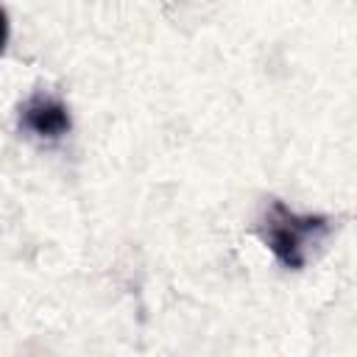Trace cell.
Segmentation results:
<instances>
[{
  "mask_svg": "<svg viewBox=\"0 0 357 357\" xmlns=\"http://www.w3.org/2000/svg\"><path fill=\"white\" fill-rule=\"evenodd\" d=\"M329 229H332V220L326 215H301L279 198H271L259 218L262 243L271 248L279 265L290 271H301L307 265L310 251L321 245Z\"/></svg>",
  "mask_w": 357,
  "mask_h": 357,
  "instance_id": "obj_1",
  "label": "cell"
},
{
  "mask_svg": "<svg viewBox=\"0 0 357 357\" xmlns=\"http://www.w3.org/2000/svg\"><path fill=\"white\" fill-rule=\"evenodd\" d=\"M6 42H8V14L6 8H0V53L6 50Z\"/></svg>",
  "mask_w": 357,
  "mask_h": 357,
  "instance_id": "obj_3",
  "label": "cell"
},
{
  "mask_svg": "<svg viewBox=\"0 0 357 357\" xmlns=\"http://www.w3.org/2000/svg\"><path fill=\"white\" fill-rule=\"evenodd\" d=\"M20 128L39 139H61L73 128L67 103L53 92H33L20 109Z\"/></svg>",
  "mask_w": 357,
  "mask_h": 357,
  "instance_id": "obj_2",
  "label": "cell"
}]
</instances>
